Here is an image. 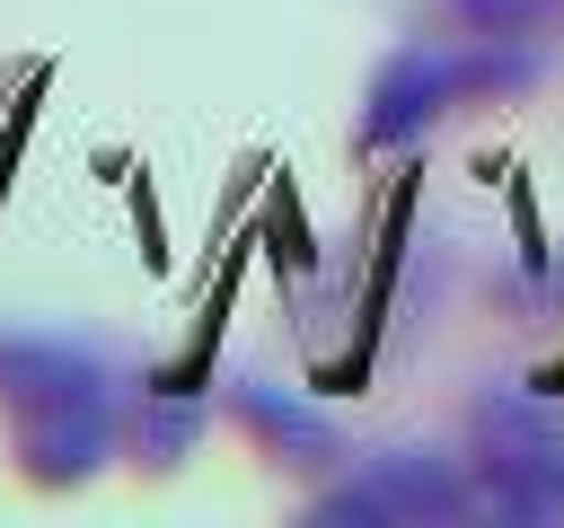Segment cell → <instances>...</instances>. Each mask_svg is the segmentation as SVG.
Instances as JSON below:
<instances>
[{
	"instance_id": "4",
	"label": "cell",
	"mask_w": 564,
	"mask_h": 528,
	"mask_svg": "<svg viewBox=\"0 0 564 528\" xmlns=\"http://www.w3.org/2000/svg\"><path fill=\"white\" fill-rule=\"evenodd\" d=\"M485 510L476 466H449L441 449H370L344 484L317 493V519H379V528H441Z\"/></svg>"
},
{
	"instance_id": "5",
	"label": "cell",
	"mask_w": 564,
	"mask_h": 528,
	"mask_svg": "<svg viewBox=\"0 0 564 528\" xmlns=\"http://www.w3.org/2000/svg\"><path fill=\"white\" fill-rule=\"evenodd\" d=\"M229 405H238V422L264 440V458H273V466H291V475H335V466H344V440H335V422H326L317 405H300L291 387L238 378V387H229Z\"/></svg>"
},
{
	"instance_id": "1",
	"label": "cell",
	"mask_w": 564,
	"mask_h": 528,
	"mask_svg": "<svg viewBox=\"0 0 564 528\" xmlns=\"http://www.w3.org/2000/svg\"><path fill=\"white\" fill-rule=\"evenodd\" d=\"M0 414L35 484H88L115 458V378L70 334H0Z\"/></svg>"
},
{
	"instance_id": "2",
	"label": "cell",
	"mask_w": 564,
	"mask_h": 528,
	"mask_svg": "<svg viewBox=\"0 0 564 528\" xmlns=\"http://www.w3.org/2000/svg\"><path fill=\"white\" fill-rule=\"evenodd\" d=\"M529 79H538L529 44H485V35H467V44H405V53H388V62L370 70V88H361V141H370V150L423 141L441 114L485 106V97H520Z\"/></svg>"
},
{
	"instance_id": "6",
	"label": "cell",
	"mask_w": 564,
	"mask_h": 528,
	"mask_svg": "<svg viewBox=\"0 0 564 528\" xmlns=\"http://www.w3.org/2000/svg\"><path fill=\"white\" fill-rule=\"evenodd\" d=\"M449 18L485 44H538L564 26V0H449Z\"/></svg>"
},
{
	"instance_id": "3",
	"label": "cell",
	"mask_w": 564,
	"mask_h": 528,
	"mask_svg": "<svg viewBox=\"0 0 564 528\" xmlns=\"http://www.w3.org/2000/svg\"><path fill=\"white\" fill-rule=\"evenodd\" d=\"M476 440V493L502 519H564V414H546L529 387H485L467 414Z\"/></svg>"
}]
</instances>
